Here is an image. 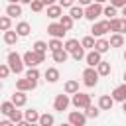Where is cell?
<instances>
[{
  "mask_svg": "<svg viewBox=\"0 0 126 126\" xmlns=\"http://www.w3.org/2000/svg\"><path fill=\"white\" fill-rule=\"evenodd\" d=\"M8 67H10L12 73L22 75L24 73V59H22V55L16 53V51H10L8 53Z\"/></svg>",
  "mask_w": 126,
  "mask_h": 126,
  "instance_id": "6da1fadb",
  "label": "cell"
},
{
  "mask_svg": "<svg viewBox=\"0 0 126 126\" xmlns=\"http://www.w3.org/2000/svg\"><path fill=\"white\" fill-rule=\"evenodd\" d=\"M22 59H24V65H28V67H37L39 63H43L45 61V53H37V51H26L24 55H22Z\"/></svg>",
  "mask_w": 126,
  "mask_h": 126,
  "instance_id": "7a4b0ae2",
  "label": "cell"
},
{
  "mask_svg": "<svg viewBox=\"0 0 126 126\" xmlns=\"http://www.w3.org/2000/svg\"><path fill=\"white\" fill-rule=\"evenodd\" d=\"M71 104L75 106V108H87L89 104H91V94H87V93H81V91H77V93H73V98H71Z\"/></svg>",
  "mask_w": 126,
  "mask_h": 126,
  "instance_id": "3957f363",
  "label": "cell"
},
{
  "mask_svg": "<svg viewBox=\"0 0 126 126\" xmlns=\"http://www.w3.org/2000/svg\"><path fill=\"white\" fill-rule=\"evenodd\" d=\"M83 83H85V87H96V83H98V73H96L94 67H89V65H87V69L83 71Z\"/></svg>",
  "mask_w": 126,
  "mask_h": 126,
  "instance_id": "277c9868",
  "label": "cell"
},
{
  "mask_svg": "<svg viewBox=\"0 0 126 126\" xmlns=\"http://www.w3.org/2000/svg\"><path fill=\"white\" fill-rule=\"evenodd\" d=\"M100 14H102V4H98V2H91V4L85 8V18L91 20V22H94Z\"/></svg>",
  "mask_w": 126,
  "mask_h": 126,
  "instance_id": "5b68a950",
  "label": "cell"
},
{
  "mask_svg": "<svg viewBox=\"0 0 126 126\" xmlns=\"http://www.w3.org/2000/svg\"><path fill=\"white\" fill-rule=\"evenodd\" d=\"M93 37H102L104 33L110 32V26H108V20H102V22H93Z\"/></svg>",
  "mask_w": 126,
  "mask_h": 126,
  "instance_id": "8992f818",
  "label": "cell"
},
{
  "mask_svg": "<svg viewBox=\"0 0 126 126\" xmlns=\"http://www.w3.org/2000/svg\"><path fill=\"white\" fill-rule=\"evenodd\" d=\"M71 104V98H69V94L65 93H61V94H57L55 96V100H53V108L57 110V112H63V110H67V106Z\"/></svg>",
  "mask_w": 126,
  "mask_h": 126,
  "instance_id": "52a82bcc",
  "label": "cell"
},
{
  "mask_svg": "<svg viewBox=\"0 0 126 126\" xmlns=\"http://www.w3.org/2000/svg\"><path fill=\"white\" fill-rule=\"evenodd\" d=\"M67 120L73 126H85L87 124V114L81 112V110H73V112H69V118Z\"/></svg>",
  "mask_w": 126,
  "mask_h": 126,
  "instance_id": "ba28073f",
  "label": "cell"
},
{
  "mask_svg": "<svg viewBox=\"0 0 126 126\" xmlns=\"http://www.w3.org/2000/svg\"><path fill=\"white\" fill-rule=\"evenodd\" d=\"M108 26H110V32L126 33V18H110L108 20Z\"/></svg>",
  "mask_w": 126,
  "mask_h": 126,
  "instance_id": "9c48e42d",
  "label": "cell"
},
{
  "mask_svg": "<svg viewBox=\"0 0 126 126\" xmlns=\"http://www.w3.org/2000/svg\"><path fill=\"white\" fill-rule=\"evenodd\" d=\"M37 87V81H33V79H28V77H24V79H18V83H16V89L18 91H33Z\"/></svg>",
  "mask_w": 126,
  "mask_h": 126,
  "instance_id": "30bf717a",
  "label": "cell"
},
{
  "mask_svg": "<svg viewBox=\"0 0 126 126\" xmlns=\"http://www.w3.org/2000/svg\"><path fill=\"white\" fill-rule=\"evenodd\" d=\"M47 33H49L51 37H59V39H61L67 32L63 30V26H61L59 22H53V24H49V26H47Z\"/></svg>",
  "mask_w": 126,
  "mask_h": 126,
  "instance_id": "8fae6325",
  "label": "cell"
},
{
  "mask_svg": "<svg viewBox=\"0 0 126 126\" xmlns=\"http://www.w3.org/2000/svg\"><path fill=\"white\" fill-rule=\"evenodd\" d=\"M100 59H102V57H100V51H96V49H93V51L85 53V61H87V65H89V67H96V63H98Z\"/></svg>",
  "mask_w": 126,
  "mask_h": 126,
  "instance_id": "7c38bea8",
  "label": "cell"
},
{
  "mask_svg": "<svg viewBox=\"0 0 126 126\" xmlns=\"http://www.w3.org/2000/svg\"><path fill=\"white\" fill-rule=\"evenodd\" d=\"M112 106H114V98H112L110 94H100V98H98V108H100V110H112Z\"/></svg>",
  "mask_w": 126,
  "mask_h": 126,
  "instance_id": "4fadbf2b",
  "label": "cell"
},
{
  "mask_svg": "<svg viewBox=\"0 0 126 126\" xmlns=\"http://www.w3.org/2000/svg\"><path fill=\"white\" fill-rule=\"evenodd\" d=\"M10 100L16 104V108H18V106H24V104L28 102V94H26V91H16Z\"/></svg>",
  "mask_w": 126,
  "mask_h": 126,
  "instance_id": "5bb4252c",
  "label": "cell"
},
{
  "mask_svg": "<svg viewBox=\"0 0 126 126\" xmlns=\"http://www.w3.org/2000/svg\"><path fill=\"white\" fill-rule=\"evenodd\" d=\"M112 98H114V102L118 100V102H122V100H126V83H122V85H118L114 91H112V94H110Z\"/></svg>",
  "mask_w": 126,
  "mask_h": 126,
  "instance_id": "9a60e30c",
  "label": "cell"
},
{
  "mask_svg": "<svg viewBox=\"0 0 126 126\" xmlns=\"http://www.w3.org/2000/svg\"><path fill=\"white\" fill-rule=\"evenodd\" d=\"M18 39H20V35L16 33V30H12V28H10V30H6V32H4V43H6V45H16V43H18Z\"/></svg>",
  "mask_w": 126,
  "mask_h": 126,
  "instance_id": "2e32d148",
  "label": "cell"
},
{
  "mask_svg": "<svg viewBox=\"0 0 126 126\" xmlns=\"http://www.w3.org/2000/svg\"><path fill=\"white\" fill-rule=\"evenodd\" d=\"M51 55H53V61H55V63H65L67 57H69V51H67L65 47H59V49L51 51Z\"/></svg>",
  "mask_w": 126,
  "mask_h": 126,
  "instance_id": "e0dca14e",
  "label": "cell"
},
{
  "mask_svg": "<svg viewBox=\"0 0 126 126\" xmlns=\"http://www.w3.org/2000/svg\"><path fill=\"white\" fill-rule=\"evenodd\" d=\"M61 14H63V8H61L59 4H49V6H47V16H49L51 20H59Z\"/></svg>",
  "mask_w": 126,
  "mask_h": 126,
  "instance_id": "ac0fdd59",
  "label": "cell"
},
{
  "mask_svg": "<svg viewBox=\"0 0 126 126\" xmlns=\"http://www.w3.org/2000/svg\"><path fill=\"white\" fill-rule=\"evenodd\" d=\"M94 69H96L98 77H106V75H110V71H112V69H110V63H108V61H102V59L96 63Z\"/></svg>",
  "mask_w": 126,
  "mask_h": 126,
  "instance_id": "d6986e66",
  "label": "cell"
},
{
  "mask_svg": "<svg viewBox=\"0 0 126 126\" xmlns=\"http://www.w3.org/2000/svg\"><path fill=\"white\" fill-rule=\"evenodd\" d=\"M6 16H10V18H18V16H22V4H20V2H16V4H8V8H6Z\"/></svg>",
  "mask_w": 126,
  "mask_h": 126,
  "instance_id": "ffe728a7",
  "label": "cell"
},
{
  "mask_svg": "<svg viewBox=\"0 0 126 126\" xmlns=\"http://www.w3.org/2000/svg\"><path fill=\"white\" fill-rule=\"evenodd\" d=\"M93 49H96V51H100V53H106V51L110 49V43H108V39H104V37H96Z\"/></svg>",
  "mask_w": 126,
  "mask_h": 126,
  "instance_id": "44dd1931",
  "label": "cell"
},
{
  "mask_svg": "<svg viewBox=\"0 0 126 126\" xmlns=\"http://www.w3.org/2000/svg\"><path fill=\"white\" fill-rule=\"evenodd\" d=\"M43 75H45V81L47 83H57L59 81V69H55V67H47Z\"/></svg>",
  "mask_w": 126,
  "mask_h": 126,
  "instance_id": "7402d4cb",
  "label": "cell"
},
{
  "mask_svg": "<svg viewBox=\"0 0 126 126\" xmlns=\"http://www.w3.org/2000/svg\"><path fill=\"white\" fill-rule=\"evenodd\" d=\"M30 32H32V26H30L28 22H20V24L16 26V33H18L20 37H26V35H30Z\"/></svg>",
  "mask_w": 126,
  "mask_h": 126,
  "instance_id": "603a6c76",
  "label": "cell"
},
{
  "mask_svg": "<svg viewBox=\"0 0 126 126\" xmlns=\"http://www.w3.org/2000/svg\"><path fill=\"white\" fill-rule=\"evenodd\" d=\"M24 120H26L28 124H35V122L39 120V112H37V110H33V108H30V110H26V112H24Z\"/></svg>",
  "mask_w": 126,
  "mask_h": 126,
  "instance_id": "cb8c5ba5",
  "label": "cell"
},
{
  "mask_svg": "<svg viewBox=\"0 0 126 126\" xmlns=\"http://www.w3.org/2000/svg\"><path fill=\"white\" fill-rule=\"evenodd\" d=\"M69 16H71L73 20H81V18H85V10L81 8V4H79V6L73 4V6L69 8Z\"/></svg>",
  "mask_w": 126,
  "mask_h": 126,
  "instance_id": "d4e9b609",
  "label": "cell"
},
{
  "mask_svg": "<svg viewBox=\"0 0 126 126\" xmlns=\"http://www.w3.org/2000/svg\"><path fill=\"white\" fill-rule=\"evenodd\" d=\"M73 22H75V20H73L69 14H67V16H65V14H61V18H59V24L63 26V30H65V32H71V30H73Z\"/></svg>",
  "mask_w": 126,
  "mask_h": 126,
  "instance_id": "484cf974",
  "label": "cell"
},
{
  "mask_svg": "<svg viewBox=\"0 0 126 126\" xmlns=\"http://www.w3.org/2000/svg\"><path fill=\"white\" fill-rule=\"evenodd\" d=\"M108 43H110V47H122L124 45V37H122V33H112L110 35V39H108Z\"/></svg>",
  "mask_w": 126,
  "mask_h": 126,
  "instance_id": "4316f807",
  "label": "cell"
},
{
  "mask_svg": "<svg viewBox=\"0 0 126 126\" xmlns=\"http://www.w3.org/2000/svg\"><path fill=\"white\" fill-rule=\"evenodd\" d=\"M63 91H65L67 94H73V93H77V91H79V81H75V79H69V81L65 83Z\"/></svg>",
  "mask_w": 126,
  "mask_h": 126,
  "instance_id": "83f0119b",
  "label": "cell"
},
{
  "mask_svg": "<svg viewBox=\"0 0 126 126\" xmlns=\"http://www.w3.org/2000/svg\"><path fill=\"white\" fill-rule=\"evenodd\" d=\"M14 108H16V104H14L12 100H4V102L0 104V112H2L4 116H8V114H10V112H12Z\"/></svg>",
  "mask_w": 126,
  "mask_h": 126,
  "instance_id": "f1b7e54d",
  "label": "cell"
},
{
  "mask_svg": "<svg viewBox=\"0 0 126 126\" xmlns=\"http://www.w3.org/2000/svg\"><path fill=\"white\" fill-rule=\"evenodd\" d=\"M37 122H39L41 126H51V124L55 122V118H53V114H47V112H45V114H39V120H37Z\"/></svg>",
  "mask_w": 126,
  "mask_h": 126,
  "instance_id": "f546056e",
  "label": "cell"
},
{
  "mask_svg": "<svg viewBox=\"0 0 126 126\" xmlns=\"http://www.w3.org/2000/svg\"><path fill=\"white\" fill-rule=\"evenodd\" d=\"M85 114H87V118H96V116L100 114V108H98V106H93V104H89V106L85 108Z\"/></svg>",
  "mask_w": 126,
  "mask_h": 126,
  "instance_id": "4dcf8cb0",
  "label": "cell"
},
{
  "mask_svg": "<svg viewBox=\"0 0 126 126\" xmlns=\"http://www.w3.org/2000/svg\"><path fill=\"white\" fill-rule=\"evenodd\" d=\"M8 118L12 120V124H20V122L24 120V114H22L20 110H16V108H14V110H12L10 114H8Z\"/></svg>",
  "mask_w": 126,
  "mask_h": 126,
  "instance_id": "1f68e13d",
  "label": "cell"
},
{
  "mask_svg": "<svg viewBox=\"0 0 126 126\" xmlns=\"http://www.w3.org/2000/svg\"><path fill=\"white\" fill-rule=\"evenodd\" d=\"M10 28H12V18H10V16H0V30L6 32V30H10Z\"/></svg>",
  "mask_w": 126,
  "mask_h": 126,
  "instance_id": "d6a6232c",
  "label": "cell"
},
{
  "mask_svg": "<svg viewBox=\"0 0 126 126\" xmlns=\"http://www.w3.org/2000/svg\"><path fill=\"white\" fill-rule=\"evenodd\" d=\"M81 45H83L85 49H93V47H94V37H93V35H85V37L81 39Z\"/></svg>",
  "mask_w": 126,
  "mask_h": 126,
  "instance_id": "836d02e7",
  "label": "cell"
},
{
  "mask_svg": "<svg viewBox=\"0 0 126 126\" xmlns=\"http://www.w3.org/2000/svg\"><path fill=\"white\" fill-rule=\"evenodd\" d=\"M79 45H81V43H79V39H67V41L63 43V47H65V49H67L69 53H71V51H75V49H77Z\"/></svg>",
  "mask_w": 126,
  "mask_h": 126,
  "instance_id": "e575fe53",
  "label": "cell"
},
{
  "mask_svg": "<svg viewBox=\"0 0 126 126\" xmlns=\"http://www.w3.org/2000/svg\"><path fill=\"white\" fill-rule=\"evenodd\" d=\"M33 51H37V53H45L47 51V43L45 41H41V39H37L35 43H33V47H32Z\"/></svg>",
  "mask_w": 126,
  "mask_h": 126,
  "instance_id": "d590c367",
  "label": "cell"
},
{
  "mask_svg": "<svg viewBox=\"0 0 126 126\" xmlns=\"http://www.w3.org/2000/svg\"><path fill=\"white\" fill-rule=\"evenodd\" d=\"M71 55H73V59H75V61H81V59H85V47H83V45H79L75 51H71Z\"/></svg>",
  "mask_w": 126,
  "mask_h": 126,
  "instance_id": "8d00e7d4",
  "label": "cell"
},
{
  "mask_svg": "<svg viewBox=\"0 0 126 126\" xmlns=\"http://www.w3.org/2000/svg\"><path fill=\"white\" fill-rule=\"evenodd\" d=\"M102 14H104V16H108V18H114V16H116V8H114L112 4L102 6Z\"/></svg>",
  "mask_w": 126,
  "mask_h": 126,
  "instance_id": "74e56055",
  "label": "cell"
},
{
  "mask_svg": "<svg viewBox=\"0 0 126 126\" xmlns=\"http://www.w3.org/2000/svg\"><path fill=\"white\" fill-rule=\"evenodd\" d=\"M59 47H63V43H61L59 37H53V39L47 43V49H51V51H55V49H59Z\"/></svg>",
  "mask_w": 126,
  "mask_h": 126,
  "instance_id": "f35d334b",
  "label": "cell"
},
{
  "mask_svg": "<svg viewBox=\"0 0 126 126\" xmlns=\"http://www.w3.org/2000/svg\"><path fill=\"white\" fill-rule=\"evenodd\" d=\"M26 77H28V79L37 81V79H39V71H37V67H30V69L26 71Z\"/></svg>",
  "mask_w": 126,
  "mask_h": 126,
  "instance_id": "ab89813d",
  "label": "cell"
},
{
  "mask_svg": "<svg viewBox=\"0 0 126 126\" xmlns=\"http://www.w3.org/2000/svg\"><path fill=\"white\" fill-rule=\"evenodd\" d=\"M43 6H45V4H43L41 0H32V2H30L32 12H41V10H43Z\"/></svg>",
  "mask_w": 126,
  "mask_h": 126,
  "instance_id": "60d3db41",
  "label": "cell"
},
{
  "mask_svg": "<svg viewBox=\"0 0 126 126\" xmlns=\"http://www.w3.org/2000/svg\"><path fill=\"white\" fill-rule=\"evenodd\" d=\"M10 73H12V71H10L8 63H0V79H6Z\"/></svg>",
  "mask_w": 126,
  "mask_h": 126,
  "instance_id": "b9f144b4",
  "label": "cell"
},
{
  "mask_svg": "<svg viewBox=\"0 0 126 126\" xmlns=\"http://www.w3.org/2000/svg\"><path fill=\"white\" fill-rule=\"evenodd\" d=\"M75 4V0H59V6L61 8H71Z\"/></svg>",
  "mask_w": 126,
  "mask_h": 126,
  "instance_id": "7bdbcfd3",
  "label": "cell"
},
{
  "mask_svg": "<svg viewBox=\"0 0 126 126\" xmlns=\"http://www.w3.org/2000/svg\"><path fill=\"white\" fill-rule=\"evenodd\" d=\"M110 4H112L114 8H122V6L126 4V0H110Z\"/></svg>",
  "mask_w": 126,
  "mask_h": 126,
  "instance_id": "ee69618b",
  "label": "cell"
},
{
  "mask_svg": "<svg viewBox=\"0 0 126 126\" xmlns=\"http://www.w3.org/2000/svg\"><path fill=\"white\" fill-rule=\"evenodd\" d=\"M91 2H93V0H79V4H81V6H89Z\"/></svg>",
  "mask_w": 126,
  "mask_h": 126,
  "instance_id": "f6af8a7d",
  "label": "cell"
},
{
  "mask_svg": "<svg viewBox=\"0 0 126 126\" xmlns=\"http://www.w3.org/2000/svg\"><path fill=\"white\" fill-rule=\"evenodd\" d=\"M43 4H47V6H49V4H55V0H43Z\"/></svg>",
  "mask_w": 126,
  "mask_h": 126,
  "instance_id": "bcb514c9",
  "label": "cell"
},
{
  "mask_svg": "<svg viewBox=\"0 0 126 126\" xmlns=\"http://www.w3.org/2000/svg\"><path fill=\"white\" fill-rule=\"evenodd\" d=\"M122 16H124V18H126V4H124V6H122Z\"/></svg>",
  "mask_w": 126,
  "mask_h": 126,
  "instance_id": "7dc6e473",
  "label": "cell"
},
{
  "mask_svg": "<svg viewBox=\"0 0 126 126\" xmlns=\"http://www.w3.org/2000/svg\"><path fill=\"white\" fill-rule=\"evenodd\" d=\"M32 0H20V4H30Z\"/></svg>",
  "mask_w": 126,
  "mask_h": 126,
  "instance_id": "c3c4849f",
  "label": "cell"
},
{
  "mask_svg": "<svg viewBox=\"0 0 126 126\" xmlns=\"http://www.w3.org/2000/svg\"><path fill=\"white\" fill-rule=\"evenodd\" d=\"M122 110L126 112V100H122Z\"/></svg>",
  "mask_w": 126,
  "mask_h": 126,
  "instance_id": "681fc988",
  "label": "cell"
},
{
  "mask_svg": "<svg viewBox=\"0 0 126 126\" xmlns=\"http://www.w3.org/2000/svg\"><path fill=\"white\" fill-rule=\"evenodd\" d=\"M93 2H98V4H104V2H108V0H93Z\"/></svg>",
  "mask_w": 126,
  "mask_h": 126,
  "instance_id": "f907efd6",
  "label": "cell"
},
{
  "mask_svg": "<svg viewBox=\"0 0 126 126\" xmlns=\"http://www.w3.org/2000/svg\"><path fill=\"white\" fill-rule=\"evenodd\" d=\"M8 2H10V4H16V2H20V0H8Z\"/></svg>",
  "mask_w": 126,
  "mask_h": 126,
  "instance_id": "816d5d0a",
  "label": "cell"
},
{
  "mask_svg": "<svg viewBox=\"0 0 126 126\" xmlns=\"http://www.w3.org/2000/svg\"><path fill=\"white\" fill-rule=\"evenodd\" d=\"M122 79H124V83H126V71H124V75H122Z\"/></svg>",
  "mask_w": 126,
  "mask_h": 126,
  "instance_id": "f5cc1de1",
  "label": "cell"
},
{
  "mask_svg": "<svg viewBox=\"0 0 126 126\" xmlns=\"http://www.w3.org/2000/svg\"><path fill=\"white\" fill-rule=\"evenodd\" d=\"M124 61H126V51H124Z\"/></svg>",
  "mask_w": 126,
  "mask_h": 126,
  "instance_id": "db71d44e",
  "label": "cell"
},
{
  "mask_svg": "<svg viewBox=\"0 0 126 126\" xmlns=\"http://www.w3.org/2000/svg\"><path fill=\"white\" fill-rule=\"evenodd\" d=\"M0 89H2V81H0Z\"/></svg>",
  "mask_w": 126,
  "mask_h": 126,
  "instance_id": "11a10c76",
  "label": "cell"
},
{
  "mask_svg": "<svg viewBox=\"0 0 126 126\" xmlns=\"http://www.w3.org/2000/svg\"><path fill=\"white\" fill-rule=\"evenodd\" d=\"M41 2H43V0H41Z\"/></svg>",
  "mask_w": 126,
  "mask_h": 126,
  "instance_id": "9f6ffc18",
  "label": "cell"
}]
</instances>
